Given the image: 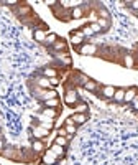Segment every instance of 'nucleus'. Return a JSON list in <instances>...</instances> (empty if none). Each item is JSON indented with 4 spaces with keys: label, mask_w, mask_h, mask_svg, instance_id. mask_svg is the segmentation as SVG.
<instances>
[{
    "label": "nucleus",
    "mask_w": 138,
    "mask_h": 165,
    "mask_svg": "<svg viewBox=\"0 0 138 165\" xmlns=\"http://www.w3.org/2000/svg\"><path fill=\"white\" fill-rule=\"evenodd\" d=\"M79 53L81 55H95V53H97V46L92 45V43L82 45V46L79 48Z\"/></svg>",
    "instance_id": "1"
},
{
    "label": "nucleus",
    "mask_w": 138,
    "mask_h": 165,
    "mask_svg": "<svg viewBox=\"0 0 138 165\" xmlns=\"http://www.w3.org/2000/svg\"><path fill=\"white\" fill-rule=\"evenodd\" d=\"M64 101H66V104H69V106H74V104L77 103V93L74 89L68 91L66 96H64Z\"/></svg>",
    "instance_id": "2"
},
{
    "label": "nucleus",
    "mask_w": 138,
    "mask_h": 165,
    "mask_svg": "<svg viewBox=\"0 0 138 165\" xmlns=\"http://www.w3.org/2000/svg\"><path fill=\"white\" fill-rule=\"evenodd\" d=\"M33 134H35V137L41 139V137H46V135L49 134V131L44 129V127H41V125H36V127L33 129Z\"/></svg>",
    "instance_id": "3"
},
{
    "label": "nucleus",
    "mask_w": 138,
    "mask_h": 165,
    "mask_svg": "<svg viewBox=\"0 0 138 165\" xmlns=\"http://www.w3.org/2000/svg\"><path fill=\"white\" fill-rule=\"evenodd\" d=\"M84 40V35L79 31H72V35H71V41H72V45H81Z\"/></svg>",
    "instance_id": "4"
},
{
    "label": "nucleus",
    "mask_w": 138,
    "mask_h": 165,
    "mask_svg": "<svg viewBox=\"0 0 138 165\" xmlns=\"http://www.w3.org/2000/svg\"><path fill=\"white\" fill-rule=\"evenodd\" d=\"M56 159H58V157L54 155V154L51 152V150H48V152L44 154V157H43V160H44V163H48V165H53L56 162Z\"/></svg>",
    "instance_id": "5"
},
{
    "label": "nucleus",
    "mask_w": 138,
    "mask_h": 165,
    "mask_svg": "<svg viewBox=\"0 0 138 165\" xmlns=\"http://www.w3.org/2000/svg\"><path fill=\"white\" fill-rule=\"evenodd\" d=\"M135 97H136V89L135 87H130L128 91H125V99L123 101L130 103V101H135Z\"/></svg>",
    "instance_id": "6"
},
{
    "label": "nucleus",
    "mask_w": 138,
    "mask_h": 165,
    "mask_svg": "<svg viewBox=\"0 0 138 165\" xmlns=\"http://www.w3.org/2000/svg\"><path fill=\"white\" fill-rule=\"evenodd\" d=\"M49 150H51V152L54 154L56 157H61L63 154H64V147L58 145V144H53V145H51V149H49Z\"/></svg>",
    "instance_id": "7"
},
{
    "label": "nucleus",
    "mask_w": 138,
    "mask_h": 165,
    "mask_svg": "<svg viewBox=\"0 0 138 165\" xmlns=\"http://www.w3.org/2000/svg\"><path fill=\"white\" fill-rule=\"evenodd\" d=\"M46 36H48V33L44 30H35V40L36 41H46Z\"/></svg>",
    "instance_id": "8"
},
{
    "label": "nucleus",
    "mask_w": 138,
    "mask_h": 165,
    "mask_svg": "<svg viewBox=\"0 0 138 165\" xmlns=\"http://www.w3.org/2000/svg\"><path fill=\"white\" fill-rule=\"evenodd\" d=\"M72 121L76 122V124H84V122L87 121V116L82 114V112H79V114H74L72 116Z\"/></svg>",
    "instance_id": "9"
},
{
    "label": "nucleus",
    "mask_w": 138,
    "mask_h": 165,
    "mask_svg": "<svg viewBox=\"0 0 138 165\" xmlns=\"http://www.w3.org/2000/svg\"><path fill=\"white\" fill-rule=\"evenodd\" d=\"M114 99L117 101V103H122V101L125 99V89H115Z\"/></svg>",
    "instance_id": "10"
},
{
    "label": "nucleus",
    "mask_w": 138,
    "mask_h": 165,
    "mask_svg": "<svg viewBox=\"0 0 138 165\" xmlns=\"http://www.w3.org/2000/svg\"><path fill=\"white\" fill-rule=\"evenodd\" d=\"M102 94H104L105 97H114V94H115V87H114V86H105L104 89H102Z\"/></svg>",
    "instance_id": "11"
},
{
    "label": "nucleus",
    "mask_w": 138,
    "mask_h": 165,
    "mask_svg": "<svg viewBox=\"0 0 138 165\" xmlns=\"http://www.w3.org/2000/svg\"><path fill=\"white\" fill-rule=\"evenodd\" d=\"M38 86L43 87V89H48V87H51V83H49L48 78H40L38 79Z\"/></svg>",
    "instance_id": "12"
},
{
    "label": "nucleus",
    "mask_w": 138,
    "mask_h": 165,
    "mask_svg": "<svg viewBox=\"0 0 138 165\" xmlns=\"http://www.w3.org/2000/svg\"><path fill=\"white\" fill-rule=\"evenodd\" d=\"M71 17H72L74 20L81 18V17H82V8H81V7H74V8H72V13H71Z\"/></svg>",
    "instance_id": "13"
},
{
    "label": "nucleus",
    "mask_w": 138,
    "mask_h": 165,
    "mask_svg": "<svg viewBox=\"0 0 138 165\" xmlns=\"http://www.w3.org/2000/svg\"><path fill=\"white\" fill-rule=\"evenodd\" d=\"M31 147H33L35 152H41V150L44 149V145H43V142H41V140H35V142L31 144Z\"/></svg>",
    "instance_id": "14"
},
{
    "label": "nucleus",
    "mask_w": 138,
    "mask_h": 165,
    "mask_svg": "<svg viewBox=\"0 0 138 165\" xmlns=\"http://www.w3.org/2000/svg\"><path fill=\"white\" fill-rule=\"evenodd\" d=\"M58 97V93L56 91H46V93L43 94V99L48 101V99H56Z\"/></svg>",
    "instance_id": "15"
},
{
    "label": "nucleus",
    "mask_w": 138,
    "mask_h": 165,
    "mask_svg": "<svg viewBox=\"0 0 138 165\" xmlns=\"http://www.w3.org/2000/svg\"><path fill=\"white\" fill-rule=\"evenodd\" d=\"M56 69H53V68H46L44 69V78H48V79H51V78H56Z\"/></svg>",
    "instance_id": "16"
},
{
    "label": "nucleus",
    "mask_w": 138,
    "mask_h": 165,
    "mask_svg": "<svg viewBox=\"0 0 138 165\" xmlns=\"http://www.w3.org/2000/svg\"><path fill=\"white\" fill-rule=\"evenodd\" d=\"M53 46H54V50H58V51L59 50H64V48H66V41L64 40H56Z\"/></svg>",
    "instance_id": "17"
},
{
    "label": "nucleus",
    "mask_w": 138,
    "mask_h": 165,
    "mask_svg": "<svg viewBox=\"0 0 138 165\" xmlns=\"http://www.w3.org/2000/svg\"><path fill=\"white\" fill-rule=\"evenodd\" d=\"M84 87H86L87 91H95V89H97V83H95V81H90V79H89V81L84 84Z\"/></svg>",
    "instance_id": "18"
},
{
    "label": "nucleus",
    "mask_w": 138,
    "mask_h": 165,
    "mask_svg": "<svg viewBox=\"0 0 138 165\" xmlns=\"http://www.w3.org/2000/svg\"><path fill=\"white\" fill-rule=\"evenodd\" d=\"M54 144H58V145H61V147H64V145H68V139L66 137H61V135H58L54 140Z\"/></svg>",
    "instance_id": "19"
},
{
    "label": "nucleus",
    "mask_w": 138,
    "mask_h": 165,
    "mask_svg": "<svg viewBox=\"0 0 138 165\" xmlns=\"http://www.w3.org/2000/svg\"><path fill=\"white\" fill-rule=\"evenodd\" d=\"M43 116H48V117H56V111L54 109H51V107H46V109L43 111Z\"/></svg>",
    "instance_id": "20"
},
{
    "label": "nucleus",
    "mask_w": 138,
    "mask_h": 165,
    "mask_svg": "<svg viewBox=\"0 0 138 165\" xmlns=\"http://www.w3.org/2000/svg\"><path fill=\"white\" fill-rule=\"evenodd\" d=\"M44 104H46V107H51L53 109V107H56L59 104V101L58 99H48V101H44Z\"/></svg>",
    "instance_id": "21"
},
{
    "label": "nucleus",
    "mask_w": 138,
    "mask_h": 165,
    "mask_svg": "<svg viewBox=\"0 0 138 165\" xmlns=\"http://www.w3.org/2000/svg\"><path fill=\"white\" fill-rule=\"evenodd\" d=\"M81 33H82V35H87V36H92V35H94V31H92L90 27H84L82 30H81Z\"/></svg>",
    "instance_id": "22"
},
{
    "label": "nucleus",
    "mask_w": 138,
    "mask_h": 165,
    "mask_svg": "<svg viewBox=\"0 0 138 165\" xmlns=\"http://www.w3.org/2000/svg\"><path fill=\"white\" fill-rule=\"evenodd\" d=\"M123 65H125L127 68H132V66H133V58H132V56H125V61H123Z\"/></svg>",
    "instance_id": "23"
},
{
    "label": "nucleus",
    "mask_w": 138,
    "mask_h": 165,
    "mask_svg": "<svg viewBox=\"0 0 138 165\" xmlns=\"http://www.w3.org/2000/svg\"><path fill=\"white\" fill-rule=\"evenodd\" d=\"M89 27L92 28V31H94V33H100V30H102V28H100V25H99V23H90Z\"/></svg>",
    "instance_id": "24"
},
{
    "label": "nucleus",
    "mask_w": 138,
    "mask_h": 165,
    "mask_svg": "<svg viewBox=\"0 0 138 165\" xmlns=\"http://www.w3.org/2000/svg\"><path fill=\"white\" fill-rule=\"evenodd\" d=\"M76 125L74 124H71V125H66V132H68V134H76Z\"/></svg>",
    "instance_id": "25"
},
{
    "label": "nucleus",
    "mask_w": 138,
    "mask_h": 165,
    "mask_svg": "<svg viewBox=\"0 0 138 165\" xmlns=\"http://www.w3.org/2000/svg\"><path fill=\"white\" fill-rule=\"evenodd\" d=\"M87 111V104H77L76 106V112H84Z\"/></svg>",
    "instance_id": "26"
},
{
    "label": "nucleus",
    "mask_w": 138,
    "mask_h": 165,
    "mask_svg": "<svg viewBox=\"0 0 138 165\" xmlns=\"http://www.w3.org/2000/svg\"><path fill=\"white\" fill-rule=\"evenodd\" d=\"M46 41H48V43H53V45H54V41H56V35H54V33H49L48 36H46Z\"/></svg>",
    "instance_id": "27"
},
{
    "label": "nucleus",
    "mask_w": 138,
    "mask_h": 165,
    "mask_svg": "<svg viewBox=\"0 0 138 165\" xmlns=\"http://www.w3.org/2000/svg\"><path fill=\"white\" fill-rule=\"evenodd\" d=\"M99 25H100V28H109V22L105 18H99Z\"/></svg>",
    "instance_id": "28"
},
{
    "label": "nucleus",
    "mask_w": 138,
    "mask_h": 165,
    "mask_svg": "<svg viewBox=\"0 0 138 165\" xmlns=\"http://www.w3.org/2000/svg\"><path fill=\"white\" fill-rule=\"evenodd\" d=\"M18 12L22 13V15H23V13H28V12H30V7H26V5H25V7H20Z\"/></svg>",
    "instance_id": "29"
},
{
    "label": "nucleus",
    "mask_w": 138,
    "mask_h": 165,
    "mask_svg": "<svg viewBox=\"0 0 138 165\" xmlns=\"http://www.w3.org/2000/svg\"><path fill=\"white\" fill-rule=\"evenodd\" d=\"M49 83H51V86H56L59 81H58V78H51V79H49Z\"/></svg>",
    "instance_id": "30"
},
{
    "label": "nucleus",
    "mask_w": 138,
    "mask_h": 165,
    "mask_svg": "<svg viewBox=\"0 0 138 165\" xmlns=\"http://www.w3.org/2000/svg\"><path fill=\"white\" fill-rule=\"evenodd\" d=\"M58 134L61 135V137H64V135L68 134V132H66V129H59V131H58Z\"/></svg>",
    "instance_id": "31"
},
{
    "label": "nucleus",
    "mask_w": 138,
    "mask_h": 165,
    "mask_svg": "<svg viewBox=\"0 0 138 165\" xmlns=\"http://www.w3.org/2000/svg\"><path fill=\"white\" fill-rule=\"evenodd\" d=\"M130 5H132V8L138 10V0H135V2H130Z\"/></svg>",
    "instance_id": "32"
},
{
    "label": "nucleus",
    "mask_w": 138,
    "mask_h": 165,
    "mask_svg": "<svg viewBox=\"0 0 138 165\" xmlns=\"http://www.w3.org/2000/svg\"><path fill=\"white\" fill-rule=\"evenodd\" d=\"M100 15H102V17H105V18H107V17H109L107 10H100Z\"/></svg>",
    "instance_id": "33"
},
{
    "label": "nucleus",
    "mask_w": 138,
    "mask_h": 165,
    "mask_svg": "<svg viewBox=\"0 0 138 165\" xmlns=\"http://www.w3.org/2000/svg\"><path fill=\"white\" fill-rule=\"evenodd\" d=\"M133 103H135V109H138V97H135V101H133Z\"/></svg>",
    "instance_id": "34"
},
{
    "label": "nucleus",
    "mask_w": 138,
    "mask_h": 165,
    "mask_svg": "<svg viewBox=\"0 0 138 165\" xmlns=\"http://www.w3.org/2000/svg\"><path fill=\"white\" fill-rule=\"evenodd\" d=\"M2 149H3V140L0 139V150H2Z\"/></svg>",
    "instance_id": "35"
},
{
    "label": "nucleus",
    "mask_w": 138,
    "mask_h": 165,
    "mask_svg": "<svg viewBox=\"0 0 138 165\" xmlns=\"http://www.w3.org/2000/svg\"><path fill=\"white\" fill-rule=\"evenodd\" d=\"M44 165H48V163H44Z\"/></svg>",
    "instance_id": "36"
}]
</instances>
